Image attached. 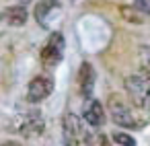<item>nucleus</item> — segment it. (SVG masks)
<instances>
[{
	"label": "nucleus",
	"mask_w": 150,
	"mask_h": 146,
	"mask_svg": "<svg viewBox=\"0 0 150 146\" xmlns=\"http://www.w3.org/2000/svg\"><path fill=\"white\" fill-rule=\"evenodd\" d=\"M2 146H21V144H19V142H13V140H11V142H4Z\"/></svg>",
	"instance_id": "4468645a"
},
{
	"label": "nucleus",
	"mask_w": 150,
	"mask_h": 146,
	"mask_svg": "<svg viewBox=\"0 0 150 146\" xmlns=\"http://www.w3.org/2000/svg\"><path fill=\"white\" fill-rule=\"evenodd\" d=\"M136 11H140L142 15H148L150 13V0H134V4H132Z\"/></svg>",
	"instance_id": "ddd939ff"
},
{
	"label": "nucleus",
	"mask_w": 150,
	"mask_h": 146,
	"mask_svg": "<svg viewBox=\"0 0 150 146\" xmlns=\"http://www.w3.org/2000/svg\"><path fill=\"white\" fill-rule=\"evenodd\" d=\"M86 134L88 132L82 128V121H80L78 115H74V113H66L64 115V138H66V142L70 146H76V144L84 142Z\"/></svg>",
	"instance_id": "39448f33"
},
{
	"label": "nucleus",
	"mask_w": 150,
	"mask_h": 146,
	"mask_svg": "<svg viewBox=\"0 0 150 146\" xmlns=\"http://www.w3.org/2000/svg\"><path fill=\"white\" fill-rule=\"evenodd\" d=\"M109 113H111V119L115 121V125H121V128H129V130H138L144 125V121H140L134 111L117 97V95H111L109 97Z\"/></svg>",
	"instance_id": "f257e3e1"
},
{
	"label": "nucleus",
	"mask_w": 150,
	"mask_h": 146,
	"mask_svg": "<svg viewBox=\"0 0 150 146\" xmlns=\"http://www.w3.org/2000/svg\"><path fill=\"white\" fill-rule=\"evenodd\" d=\"M95 80H97V74H95L93 64H91V62H82L80 72H78V84H80V93H82V97H91V95H93Z\"/></svg>",
	"instance_id": "0eeeda50"
},
{
	"label": "nucleus",
	"mask_w": 150,
	"mask_h": 146,
	"mask_svg": "<svg viewBox=\"0 0 150 146\" xmlns=\"http://www.w3.org/2000/svg\"><path fill=\"white\" fill-rule=\"evenodd\" d=\"M64 35L60 31H54L47 39V43L41 50V64L45 68H54L60 64V60L64 58Z\"/></svg>",
	"instance_id": "7ed1b4c3"
},
{
	"label": "nucleus",
	"mask_w": 150,
	"mask_h": 146,
	"mask_svg": "<svg viewBox=\"0 0 150 146\" xmlns=\"http://www.w3.org/2000/svg\"><path fill=\"white\" fill-rule=\"evenodd\" d=\"M125 91L132 99V103L140 109L146 107L148 101V74H129L125 78Z\"/></svg>",
	"instance_id": "f03ea898"
},
{
	"label": "nucleus",
	"mask_w": 150,
	"mask_h": 146,
	"mask_svg": "<svg viewBox=\"0 0 150 146\" xmlns=\"http://www.w3.org/2000/svg\"><path fill=\"white\" fill-rule=\"evenodd\" d=\"M105 109H103V105L99 103V101H95V99H91V103H88V107L84 109V121L88 123V125H93V128H101L103 123H105Z\"/></svg>",
	"instance_id": "6e6552de"
},
{
	"label": "nucleus",
	"mask_w": 150,
	"mask_h": 146,
	"mask_svg": "<svg viewBox=\"0 0 150 146\" xmlns=\"http://www.w3.org/2000/svg\"><path fill=\"white\" fill-rule=\"evenodd\" d=\"M52 93H54V78L41 74V76H35V78L29 82L27 101H29V103H39V101L47 99Z\"/></svg>",
	"instance_id": "20e7f679"
},
{
	"label": "nucleus",
	"mask_w": 150,
	"mask_h": 146,
	"mask_svg": "<svg viewBox=\"0 0 150 146\" xmlns=\"http://www.w3.org/2000/svg\"><path fill=\"white\" fill-rule=\"evenodd\" d=\"M119 13H121V19L127 21V23H134V25H144L146 23V15H142L134 6H121Z\"/></svg>",
	"instance_id": "9d476101"
},
{
	"label": "nucleus",
	"mask_w": 150,
	"mask_h": 146,
	"mask_svg": "<svg viewBox=\"0 0 150 146\" xmlns=\"http://www.w3.org/2000/svg\"><path fill=\"white\" fill-rule=\"evenodd\" d=\"M19 134L33 138V136H41L43 134V117L39 111H29L25 113V117L19 123Z\"/></svg>",
	"instance_id": "423d86ee"
},
{
	"label": "nucleus",
	"mask_w": 150,
	"mask_h": 146,
	"mask_svg": "<svg viewBox=\"0 0 150 146\" xmlns=\"http://www.w3.org/2000/svg\"><path fill=\"white\" fill-rule=\"evenodd\" d=\"M19 2H21V4H23V6H25V4H27V2H31V0H19Z\"/></svg>",
	"instance_id": "2eb2a0df"
},
{
	"label": "nucleus",
	"mask_w": 150,
	"mask_h": 146,
	"mask_svg": "<svg viewBox=\"0 0 150 146\" xmlns=\"http://www.w3.org/2000/svg\"><path fill=\"white\" fill-rule=\"evenodd\" d=\"M113 142H115V144H119V146H136L134 136L123 134V132H113Z\"/></svg>",
	"instance_id": "f8f14e48"
},
{
	"label": "nucleus",
	"mask_w": 150,
	"mask_h": 146,
	"mask_svg": "<svg viewBox=\"0 0 150 146\" xmlns=\"http://www.w3.org/2000/svg\"><path fill=\"white\" fill-rule=\"evenodd\" d=\"M84 144L86 146H109V140L103 132H93V134L88 132L84 138Z\"/></svg>",
	"instance_id": "9b49d317"
},
{
	"label": "nucleus",
	"mask_w": 150,
	"mask_h": 146,
	"mask_svg": "<svg viewBox=\"0 0 150 146\" xmlns=\"http://www.w3.org/2000/svg\"><path fill=\"white\" fill-rule=\"evenodd\" d=\"M4 19L13 27H23L27 23V19H29V13H27V9L23 4H15V6H8L4 11Z\"/></svg>",
	"instance_id": "1a4fd4ad"
}]
</instances>
